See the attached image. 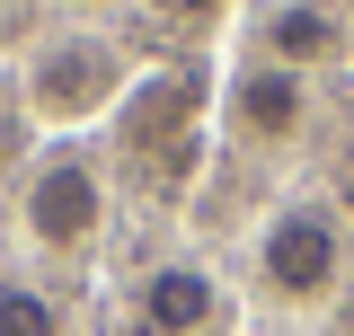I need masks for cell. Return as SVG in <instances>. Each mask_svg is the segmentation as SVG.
<instances>
[{
	"instance_id": "cell-1",
	"label": "cell",
	"mask_w": 354,
	"mask_h": 336,
	"mask_svg": "<svg viewBox=\"0 0 354 336\" xmlns=\"http://www.w3.org/2000/svg\"><path fill=\"white\" fill-rule=\"evenodd\" d=\"M124 97V53L106 36H44L27 62V106L44 124H88Z\"/></svg>"
},
{
	"instance_id": "cell-2",
	"label": "cell",
	"mask_w": 354,
	"mask_h": 336,
	"mask_svg": "<svg viewBox=\"0 0 354 336\" xmlns=\"http://www.w3.org/2000/svg\"><path fill=\"white\" fill-rule=\"evenodd\" d=\"M337 274H346V230H337L328 204H283L274 221H266L257 283L274 301H319V292H337Z\"/></svg>"
},
{
	"instance_id": "cell-3",
	"label": "cell",
	"mask_w": 354,
	"mask_h": 336,
	"mask_svg": "<svg viewBox=\"0 0 354 336\" xmlns=\"http://www.w3.org/2000/svg\"><path fill=\"white\" fill-rule=\"evenodd\" d=\"M18 221H27V239H36V248H88V239H97V221H106V186H97V168H88L80 151L36 160L27 195H18Z\"/></svg>"
},
{
	"instance_id": "cell-4",
	"label": "cell",
	"mask_w": 354,
	"mask_h": 336,
	"mask_svg": "<svg viewBox=\"0 0 354 336\" xmlns=\"http://www.w3.org/2000/svg\"><path fill=\"white\" fill-rule=\"evenodd\" d=\"M230 133L257 142V151H292L310 133V71H283V62H248L230 80Z\"/></svg>"
},
{
	"instance_id": "cell-5",
	"label": "cell",
	"mask_w": 354,
	"mask_h": 336,
	"mask_svg": "<svg viewBox=\"0 0 354 336\" xmlns=\"http://www.w3.org/2000/svg\"><path fill=\"white\" fill-rule=\"evenodd\" d=\"M133 319H142V336H204L221 319V283L204 265H151L133 292Z\"/></svg>"
},
{
	"instance_id": "cell-6",
	"label": "cell",
	"mask_w": 354,
	"mask_h": 336,
	"mask_svg": "<svg viewBox=\"0 0 354 336\" xmlns=\"http://www.w3.org/2000/svg\"><path fill=\"white\" fill-rule=\"evenodd\" d=\"M204 106V80L195 71H160V80L142 88L133 80V106H124V133H133V151H151V142H169L186 115Z\"/></svg>"
},
{
	"instance_id": "cell-7",
	"label": "cell",
	"mask_w": 354,
	"mask_h": 336,
	"mask_svg": "<svg viewBox=\"0 0 354 336\" xmlns=\"http://www.w3.org/2000/svg\"><path fill=\"white\" fill-rule=\"evenodd\" d=\"M337 18L328 9H310V0H292V9H274L266 18V62H283V71H310V62H328L337 53Z\"/></svg>"
},
{
	"instance_id": "cell-8",
	"label": "cell",
	"mask_w": 354,
	"mask_h": 336,
	"mask_svg": "<svg viewBox=\"0 0 354 336\" xmlns=\"http://www.w3.org/2000/svg\"><path fill=\"white\" fill-rule=\"evenodd\" d=\"M0 336H62V310L36 283H0Z\"/></svg>"
},
{
	"instance_id": "cell-9",
	"label": "cell",
	"mask_w": 354,
	"mask_h": 336,
	"mask_svg": "<svg viewBox=\"0 0 354 336\" xmlns=\"http://www.w3.org/2000/svg\"><path fill=\"white\" fill-rule=\"evenodd\" d=\"M142 9H151L160 27H177V36H213V27H221V9H230V0H142Z\"/></svg>"
},
{
	"instance_id": "cell-10",
	"label": "cell",
	"mask_w": 354,
	"mask_h": 336,
	"mask_svg": "<svg viewBox=\"0 0 354 336\" xmlns=\"http://www.w3.org/2000/svg\"><path fill=\"white\" fill-rule=\"evenodd\" d=\"M337 336H354V292H346V301H337Z\"/></svg>"
},
{
	"instance_id": "cell-11",
	"label": "cell",
	"mask_w": 354,
	"mask_h": 336,
	"mask_svg": "<svg viewBox=\"0 0 354 336\" xmlns=\"http://www.w3.org/2000/svg\"><path fill=\"white\" fill-rule=\"evenodd\" d=\"M80 9H97V0H80Z\"/></svg>"
}]
</instances>
